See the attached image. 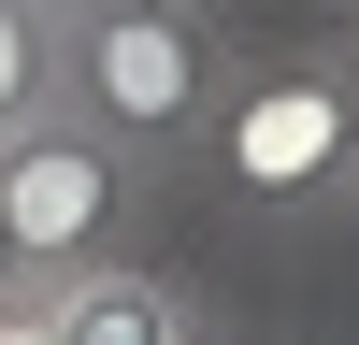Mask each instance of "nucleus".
<instances>
[{
  "mask_svg": "<svg viewBox=\"0 0 359 345\" xmlns=\"http://www.w3.org/2000/svg\"><path fill=\"white\" fill-rule=\"evenodd\" d=\"M0 345H57V288H29V302H0Z\"/></svg>",
  "mask_w": 359,
  "mask_h": 345,
  "instance_id": "nucleus-6",
  "label": "nucleus"
},
{
  "mask_svg": "<svg viewBox=\"0 0 359 345\" xmlns=\"http://www.w3.org/2000/svg\"><path fill=\"white\" fill-rule=\"evenodd\" d=\"M201 288H172L158 259H101V273L57 288V345H172Z\"/></svg>",
  "mask_w": 359,
  "mask_h": 345,
  "instance_id": "nucleus-4",
  "label": "nucleus"
},
{
  "mask_svg": "<svg viewBox=\"0 0 359 345\" xmlns=\"http://www.w3.org/2000/svg\"><path fill=\"white\" fill-rule=\"evenodd\" d=\"M172 345H245V331H230L216 302H187V331H172Z\"/></svg>",
  "mask_w": 359,
  "mask_h": 345,
  "instance_id": "nucleus-8",
  "label": "nucleus"
},
{
  "mask_svg": "<svg viewBox=\"0 0 359 345\" xmlns=\"http://www.w3.org/2000/svg\"><path fill=\"white\" fill-rule=\"evenodd\" d=\"M57 15H230V0H57Z\"/></svg>",
  "mask_w": 359,
  "mask_h": 345,
  "instance_id": "nucleus-7",
  "label": "nucleus"
},
{
  "mask_svg": "<svg viewBox=\"0 0 359 345\" xmlns=\"http://www.w3.org/2000/svg\"><path fill=\"white\" fill-rule=\"evenodd\" d=\"M230 72H245L230 15H72V115H86V130H115L144 172L216 158Z\"/></svg>",
  "mask_w": 359,
  "mask_h": 345,
  "instance_id": "nucleus-1",
  "label": "nucleus"
},
{
  "mask_svg": "<svg viewBox=\"0 0 359 345\" xmlns=\"http://www.w3.org/2000/svg\"><path fill=\"white\" fill-rule=\"evenodd\" d=\"M57 101H72V15L57 0H0V144L43 130Z\"/></svg>",
  "mask_w": 359,
  "mask_h": 345,
  "instance_id": "nucleus-5",
  "label": "nucleus"
},
{
  "mask_svg": "<svg viewBox=\"0 0 359 345\" xmlns=\"http://www.w3.org/2000/svg\"><path fill=\"white\" fill-rule=\"evenodd\" d=\"M331 58H345V115H359V15H345V43H331Z\"/></svg>",
  "mask_w": 359,
  "mask_h": 345,
  "instance_id": "nucleus-10",
  "label": "nucleus"
},
{
  "mask_svg": "<svg viewBox=\"0 0 359 345\" xmlns=\"http://www.w3.org/2000/svg\"><path fill=\"white\" fill-rule=\"evenodd\" d=\"M0 302H29V259H15V230H0Z\"/></svg>",
  "mask_w": 359,
  "mask_h": 345,
  "instance_id": "nucleus-9",
  "label": "nucleus"
},
{
  "mask_svg": "<svg viewBox=\"0 0 359 345\" xmlns=\"http://www.w3.org/2000/svg\"><path fill=\"white\" fill-rule=\"evenodd\" d=\"M144 201H158V172L115 130H86L72 101L0 144V230H15L29 288H72V273H101V259H144Z\"/></svg>",
  "mask_w": 359,
  "mask_h": 345,
  "instance_id": "nucleus-2",
  "label": "nucleus"
},
{
  "mask_svg": "<svg viewBox=\"0 0 359 345\" xmlns=\"http://www.w3.org/2000/svg\"><path fill=\"white\" fill-rule=\"evenodd\" d=\"M331 15H359V0H331Z\"/></svg>",
  "mask_w": 359,
  "mask_h": 345,
  "instance_id": "nucleus-11",
  "label": "nucleus"
},
{
  "mask_svg": "<svg viewBox=\"0 0 359 345\" xmlns=\"http://www.w3.org/2000/svg\"><path fill=\"white\" fill-rule=\"evenodd\" d=\"M216 172L245 216H345L359 201V115H345V58H245L230 72V130Z\"/></svg>",
  "mask_w": 359,
  "mask_h": 345,
  "instance_id": "nucleus-3",
  "label": "nucleus"
}]
</instances>
